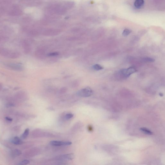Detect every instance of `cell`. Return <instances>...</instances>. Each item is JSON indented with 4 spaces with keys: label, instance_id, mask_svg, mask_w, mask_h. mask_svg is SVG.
I'll return each instance as SVG.
<instances>
[{
    "label": "cell",
    "instance_id": "6da1fadb",
    "mask_svg": "<svg viewBox=\"0 0 165 165\" xmlns=\"http://www.w3.org/2000/svg\"><path fill=\"white\" fill-rule=\"evenodd\" d=\"M0 55L9 59H16L19 58L20 54L18 51L0 46Z\"/></svg>",
    "mask_w": 165,
    "mask_h": 165
},
{
    "label": "cell",
    "instance_id": "7a4b0ae2",
    "mask_svg": "<svg viewBox=\"0 0 165 165\" xmlns=\"http://www.w3.org/2000/svg\"><path fill=\"white\" fill-rule=\"evenodd\" d=\"M8 14L11 16H19L22 15L23 12L19 6L14 5L13 6L12 8L9 11Z\"/></svg>",
    "mask_w": 165,
    "mask_h": 165
},
{
    "label": "cell",
    "instance_id": "3957f363",
    "mask_svg": "<svg viewBox=\"0 0 165 165\" xmlns=\"http://www.w3.org/2000/svg\"><path fill=\"white\" fill-rule=\"evenodd\" d=\"M5 67L8 69L13 70L21 71L23 69L22 64L18 63H7L4 64Z\"/></svg>",
    "mask_w": 165,
    "mask_h": 165
},
{
    "label": "cell",
    "instance_id": "277c9868",
    "mask_svg": "<svg viewBox=\"0 0 165 165\" xmlns=\"http://www.w3.org/2000/svg\"><path fill=\"white\" fill-rule=\"evenodd\" d=\"M93 92L91 89L90 88L87 87L78 91V95L82 97H88L91 96Z\"/></svg>",
    "mask_w": 165,
    "mask_h": 165
},
{
    "label": "cell",
    "instance_id": "5b68a950",
    "mask_svg": "<svg viewBox=\"0 0 165 165\" xmlns=\"http://www.w3.org/2000/svg\"><path fill=\"white\" fill-rule=\"evenodd\" d=\"M136 72L137 70L134 67H130L127 69H122L120 71L121 73L125 77H129Z\"/></svg>",
    "mask_w": 165,
    "mask_h": 165
},
{
    "label": "cell",
    "instance_id": "8992f818",
    "mask_svg": "<svg viewBox=\"0 0 165 165\" xmlns=\"http://www.w3.org/2000/svg\"><path fill=\"white\" fill-rule=\"evenodd\" d=\"M50 145L56 147L69 146L71 145V142L70 141H52L50 142Z\"/></svg>",
    "mask_w": 165,
    "mask_h": 165
},
{
    "label": "cell",
    "instance_id": "52a82bcc",
    "mask_svg": "<svg viewBox=\"0 0 165 165\" xmlns=\"http://www.w3.org/2000/svg\"><path fill=\"white\" fill-rule=\"evenodd\" d=\"M21 44L23 48L24 53L26 54H28L30 52V45L27 41L26 40L23 39L21 41Z\"/></svg>",
    "mask_w": 165,
    "mask_h": 165
},
{
    "label": "cell",
    "instance_id": "ba28073f",
    "mask_svg": "<svg viewBox=\"0 0 165 165\" xmlns=\"http://www.w3.org/2000/svg\"><path fill=\"white\" fill-rule=\"evenodd\" d=\"M145 1L143 0H136L134 2V5L136 8H141L144 6Z\"/></svg>",
    "mask_w": 165,
    "mask_h": 165
},
{
    "label": "cell",
    "instance_id": "9c48e42d",
    "mask_svg": "<svg viewBox=\"0 0 165 165\" xmlns=\"http://www.w3.org/2000/svg\"><path fill=\"white\" fill-rule=\"evenodd\" d=\"M12 142L13 144L15 145H21L23 144V142L17 136L14 137L12 140Z\"/></svg>",
    "mask_w": 165,
    "mask_h": 165
},
{
    "label": "cell",
    "instance_id": "30bf717a",
    "mask_svg": "<svg viewBox=\"0 0 165 165\" xmlns=\"http://www.w3.org/2000/svg\"><path fill=\"white\" fill-rule=\"evenodd\" d=\"M74 154L71 153L63 155L62 156V158L65 160H71L74 158Z\"/></svg>",
    "mask_w": 165,
    "mask_h": 165
},
{
    "label": "cell",
    "instance_id": "8fae6325",
    "mask_svg": "<svg viewBox=\"0 0 165 165\" xmlns=\"http://www.w3.org/2000/svg\"><path fill=\"white\" fill-rule=\"evenodd\" d=\"M140 130L147 135H152L153 134V133L149 129L146 128V127H142L140 128Z\"/></svg>",
    "mask_w": 165,
    "mask_h": 165
},
{
    "label": "cell",
    "instance_id": "7c38bea8",
    "mask_svg": "<svg viewBox=\"0 0 165 165\" xmlns=\"http://www.w3.org/2000/svg\"><path fill=\"white\" fill-rule=\"evenodd\" d=\"M9 37L6 36L0 35V43H4L8 40Z\"/></svg>",
    "mask_w": 165,
    "mask_h": 165
},
{
    "label": "cell",
    "instance_id": "4fadbf2b",
    "mask_svg": "<svg viewBox=\"0 0 165 165\" xmlns=\"http://www.w3.org/2000/svg\"><path fill=\"white\" fill-rule=\"evenodd\" d=\"M21 152L20 150L17 149H16L14 150L12 152V155L14 156H18L21 155Z\"/></svg>",
    "mask_w": 165,
    "mask_h": 165
},
{
    "label": "cell",
    "instance_id": "5bb4252c",
    "mask_svg": "<svg viewBox=\"0 0 165 165\" xmlns=\"http://www.w3.org/2000/svg\"><path fill=\"white\" fill-rule=\"evenodd\" d=\"M29 133V129L28 128H27L26 129L24 133H23L21 137L22 139H25L28 136V134Z\"/></svg>",
    "mask_w": 165,
    "mask_h": 165
},
{
    "label": "cell",
    "instance_id": "9a60e30c",
    "mask_svg": "<svg viewBox=\"0 0 165 165\" xmlns=\"http://www.w3.org/2000/svg\"><path fill=\"white\" fill-rule=\"evenodd\" d=\"M93 68L95 70L97 71L103 69H104L103 67L99 64H95V65H94Z\"/></svg>",
    "mask_w": 165,
    "mask_h": 165
},
{
    "label": "cell",
    "instance_id": "2e32d148",
    "mask_svg": "<svg viewBox=\"0 0 165 165\" xmlns=\"http://www.w3.org/2000/svg\"><path fill=\"white\" fill-rule=\"evenodd\" d=\"M131 32V31L130 30V29H125L123 31L122 34L123 36H126L130 34Z\"/></svg>",
    "mask_w": 165,
    "mask_h": 165
},
{
    "label": "cell",
    "instance_id": "e0dca14e",
    "mask_svg": "<svg viewBox=\"0 0 165 165\" xmlns=\"http://www.w3.org/2000/svg\"><path fill=\"white\" fill-rule=\"evenodd\" d=\"M29 163H30V162L28 160H25L22 161L17 165H28Z\"/></svg>",
    "mask_w": 165,
    "mask_h": 165
},
{
    "label": "cell",
    "instance_id": "ac0fdd59",
    "mask_svg": "<svg viewBox=\"0 0 165 165\" xmlns=\"http://www.w3.org/2000/svg\"><path fill=\"white\" fill-rule=\"evenodd\" d=\"M143 60L144 61H146V62H153L155 61V60L154 59H153V58H144L143 59Z\"/></svg>",
    "mask_w": 165,
    "mask_h": 165
},
{
    "label": "cell",
    "instance_id": "d6986e66",
    "mask_svg": "<svg viewBox=\"0 0 165 165\" xmlns=\"http://www.w3.org/2000/svg\"><path fill=\"white\" fill-rule=\"evenodd\" d=\"M73 116V114H72V113H69L65 115V118L67 120H69V119H70L71 118H72Z\"/></svg>",
    "mask_w": 165,
    "mask_h": 165
},
{
    "label": "cell",
    "instance_id": "ffe728a7",
    "mask_svg": "<svg viewBox=\"0 0 165 165\" xmlns=\"http://www.w3.org/2000/svg\"><path fill=\"white\" fill-rule=\"evenodd\" d=\"M88 131L90 132H91L93 130V127L91 125H89L88 127Z\"/></svg>",
    "mask_w": 165,
    "mask_h": 165
},
{
    "label": "cell",
    "instance_id": "44dd1931",
    "mask_svg": "<svg viewBox=\"0 0 165 165\" xmlns=\"http://www.w3.org/2000/svg\"><path fill=\"white\" fill-rule=\"evenodd\" d=\"M58 55V54L57 53H50V54H49V56H56V55Z\"/></svg>",
    "mask_w": 165,
    "mask_h": 165
},
{
    "label": "cell",
    "instance_id": "7402d4cb",
    "mask_svg": "<svg viewBox=\"0 0 165 165\" xmlns=\"http://www.w3.org/2000/svg\"><path fill=\"white\" fill-rule=\"evenodd\" d=\"M6 120L8 121H11L12 120V119L9 117H6Z\"/></svg>",
    "mask_w": 165,
    "mask_h": 165
},
{
    "label": "cell",
    "instance_id": "603a6c76",
    "mask_svg": "<svg viewBox=\"0 0 165 165\" xmlns=\"http://www.w3.org/2000/svg\"><path fill=\"white\" fill-rule=\"evenodd\" d=\"M160 96H163V94H161V93H160Z\"/></svg>",
    "mask_w": 165,
    "mask_h": 165
},
{
    "label": "cell",
    "instance_id": "cb8c5ba5",
    "mask_svg": "<svg viewBox=\"0 0 165 165\" xmlns=\"http://www.w3.org/2000/svg\"><path fill=\"white\" fill-rule=\"evenodd\" d=\"M2 88V86L0 84V90L1 88Z\"/></svg>",
    "mask_w": 165,
    "mask_h": 165
}]
</instances>
